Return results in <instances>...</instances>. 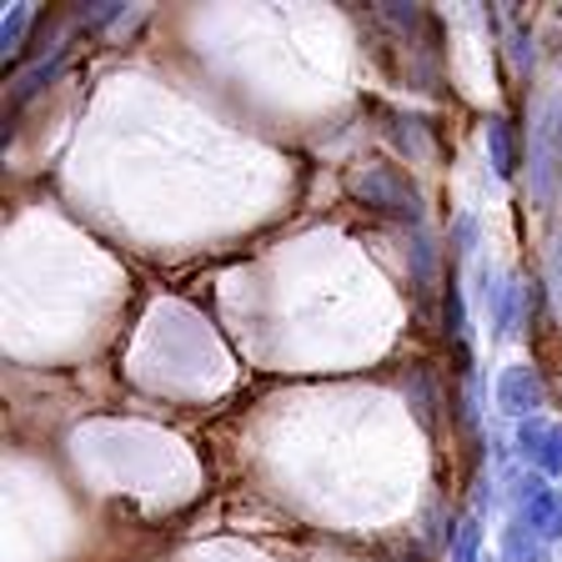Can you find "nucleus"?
Listing matches in <instances>:
<instances>
[{"instance_id":"nucleus-8","label":"nucleus","mask_w":562,"mask_h":562,"mask_svg":"<svg viewBox=\"0 0 562 562\" xmlns=\"http://www.w3.org/2000/svg\"><path fill=\"white\" fill-rule=\"evenodd\" d=\"M487 156H492V171L503 176V181L517 171V146H513V126L507 121H492L487 126Z\"/></svg>"},{"instance_id":"nucleus-7","label":"nucleus","mask_w":562,"mask_h":562,"mask_svg":"<svg viewBox=\"0 0 562 562\" xmlns=\"http://www.w3.org/2000/svg\"><path fill=\"white\" fill-rule=\"evenodd\" d=\"M447 562H482V517H462V522H452Z\"/></svg>"},{"instance_id":"nucleus-2","label":"nucleus","mask_w":562,"mask_h":562,"mask_svg":"<svg viewBox=\"0 0 562 562\" xmlns=\"http://www.w3.org/2000/svg\"><path fill=\"white\" fill-rule=\"evenodd\" d=\"M513 447L522 457V468L542 472V477H562V422L532 417L513 432Z\"/></svg>"},{"instance_id":"nucleus-1","label":"nucleus","mask_w":562,"mask_h":562,"mask_svg":"<svg viewBox=\"0 0 562 562\" xmlns=\"http://www.w3.org/2000/svg\"><path fill=\"white\" fill-rule=\"evenodd\" d=\"M351 196L367 201L382 216H397V222H422V196L412 191V181L402 171H386V166H372V171L351 176Z\"/></svg>"},{"instance_id":"nucleus-10","label":"nucleus","mask_w":562,"mask_h":562,"mask_svg":"<svg viewBox=\"0 0 562 562\" xmlns=\"http://www.w3.org/2000/svg\"><path fill=\"white\" fill-rule=\"evenodd\" d=\"M482 562H487V558H482Z\"/></svg>"},{"instance_id":"nucleus-9","label":"nucleus","mask_w":562,"mask_h":562,"mask_svg":"<svg viewBox=\"0 0 562 562\" xmlns=\"http://www.w3.org/2000/svg\"><path fill=\"white\" fill-rule=\"evenodd\" d=\"M25 25H31V5H15V11L5 15V31H0V41H5V60H11L15 50H21Z\"/></svg>"},{"instance_id":"nucleus-4","label":"nucleus","mask_w":562,"mask_h":562,"mask_svg":"<svg viewBox=\"0 0 562 562\" xmlns=\"http://www.w3.org/2000/svg\"><path fill=\"white\" fill-rule=\"evenodd\" d=\"M522 527H532L538 538H548V542H562V492L558 487H548V492H538L532 503L522 507V513H513Z\"/></svg>"},{"instance_id":"nucleus-3","label":"nucleus","mask_w":562,"mask_h":562,"mask_svg":"<svg viewBox=\"0 0 562 562\" xmlns=\"http://www.w3.org/2000/svg\"><path fill=\"white\" fill-rule=\"evenodd\" d=\"M497 412L503 417H513L517 427L532 417H542V402H548V386H542V376L532 372V367H507L503 376H497Z\"/></svg>"},{"instance_id":"nucleus-5","label":"nucleus","mask_w":562,"mask_h":562,"mask_svg":"<svg viewBox=\"0 0 562 562\" xmlns=\"http://www.w3.org/2000/svg\"><path fill=\"white\" fill-rule=\"evenodd\" d=\"M503 562H552V542L538 538L532 527H522L517 517H507V527H503Z\"/></svg>"},{"instance_id":"nucleus-6","label":"nucleus","mask_w":562,"mask_h":562,"mask_svg":"<svg viewBox=\"0 0 562 562\" xmlns=\"http://www.w3.org/2000/svg\"><path fill=\"white\" fill-rule=\"evenodd\" d=\"M487 306H492V337H497V341L517 337V306H522L517 277H503V281H497V292H487Z\"/></svg>"}]
</instances>
